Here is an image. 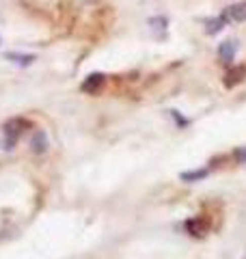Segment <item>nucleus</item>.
Wrapping results in <instances>:
<instances>
[{"label": "nucleus", "instance_id": "nucleus-1", "mask_svg": "<svg viewBox=\"0 0 246 259\" xmlns=\"http://www.w3.org/2000/svg\"><path fill=\"white\" fill-rule=\"evenodd\" d=\"M32 123L28 119L24 117H11L7 123L3 125V132H5V149H13L15 145H18V141L22 139V134L26 132V130L30 127Z\"/></svg>", "mask_w": 246, "mask_h": 259}, {"label": "nucleus", "instance_id": "nucleus-2", "mask_svg": "<svg viewBox=\"0 0 246 259\" xmlns=\"http://www.w3.org/2000/svg\"><path fill=\"white\" fill-rule=\"evenodd\" d=\"M184 229H186L188 236H192V238H205L210 233V229H212V218L205 216V214L190 216L184 223Z\"/></svg>", "mask_w": 246, "mask_h": 259}, {"label": "nucleus", "instance_id": "nucleus-3", "mask_svg": "<svg viewBox=\"0 0 246 259\" xmlns=\"http://www.w3.org/2000/svg\"><path fill=\"white\" fill-rule=\"evenodd\" d=\"M104 84H106V76L104 74H91V76H87L85 80H82L80 91L82 93H89V95H95V93L102 91Z\"/></svg>", "mask_w": 246, "mask_h": 259}, {"label": "nucleus", "instance_id": "nucleus-4", "mask_svg": "<svg viewBox=\"0 0 246 259\" xmlns=\"http://www.w3.org/2000/svg\"><path fill=\"white\" fill-rule=\"evenodd\" d=\"M30 151L37 153V156H41V153L48 151V136H46L44 130L32 132V136H30Z\"/></svg>", "mask_w": 246, "mask_h": 259}, {"label": "nucleus", "instance_id": "nucleus-5", "mask_svg": "<svg viewBox=\"0 0 246 259\" xmlns=\"http://www.w3.org/2000/svg\"><path fill=\"white\" fill-rule=\"evenodd\" d=\"M244 78H246V67H244V65H235L233 69H229L225 74V87L231 89L235 84H240Z\"/></svg>", "mask_w": 246, "mask_h": 259}, {"label": "nucleus", "instance_id": "nucleus-6", "mask_svg": "<svg viewBox=\"0 0 246 259\" xmlns=\"http://www.w3.org/2000/svg\"><path fill=\"white\" fill-rule=\"evenodd\" d=\"M229 24V18H227V13H220L218 18H210V20H205V32L208 35H216V32H220L225 26Z\"/></svg>", "mask_w": 246, "mask_h": 259}, {"label": "nucleus", "instance_id": "nucleus-7", "mask_svg": "<svg viewBox=\"0 0 246 259\" xmlns=\"http://www.w3.org/2000/svg\"><path fill=\"white\" fill-rule=\"evenodd\" d=\"M167 24H169V20L164 18V15H153V18L147 20V26H149V30H151L158 39L164 37V32H167Z\"/></svg>", "mask_w": 246, "mask_h": 259}, {"label": "nucleus", "instance_id": "nucleus-8", "mask_svg": "<svg viewBox=\"0 0 246 259\" xmlns=\"http://www.w3.org/2000/svg\"><path fill=\"white\" fill-rule=\"evenodd\" d=\"M235 52H237V41H231V39H227V41L218 46V56L223 63H231Z\"/></svg>", "mask_w": 246, "mask_h": 259}, {"label": "nucleus", "instance_id": "nucleus-9", "mask_svg": "<svg viewBox=\"0 0 246 259\" xmlns=\"http://www.w3.org/2000/svg\"><path fill=\"white\" fill-rule=\"evenodd\" d=\"M5 59L7 61H11L15 65H20V67H28V65H32L37 61V56L35 54H20V52H7L5 54Z\"/></svg>", "mask_w": 246, "mask_h": 259}, {"label": "nucleus", "instance_id": "nucleus-10", "mask_svg": "<svg viewBox=\"0 0 246 259\" xmlns=\"http://www.w3.org/2000/svg\"><path fill=\"white\" fill-rule=\"evenodd\" d=\"M210 175V168H194V171H184L179 173V180L186 182V184H194V182H201Z\"/></svg>", "mask_w": 246, "mask_h": 259}, {"label": "nucleus", "instance_id": "nucleus-11", "mask_svg": "<svg viewBox=\"0 0 246 259\" xmlns=\"http://www.w3.org/2000/svg\"><path fill=\"white\" fill-rule=\"evenodd\" d=\"M229 22H246V3H237V5H231L229 9L225 11Z\"/></svg>", "mask_w": 246, "mask_h": 259}, {"label": "nucleus", "instance_id": "nucleus-12", "mask_svg": "<svg viewBox=\"0 0 246 259\" xmlns=\"http://www.w3.org/2000/svg\"><path fill=\"white\" fill-rule=\"evenodd\" d=\"M171 112V117L175 119V123H177V127H186V125H190V121H188L184 115H179L177 110H169Z\"/></svg>", "mask_w": 246, "mask_h": 259}, {"label": "nucleus", "instance_id": "nucleus-13", "mask_svg": "<svg viewBox=\"0 0 246 259\" xmlns=\"http://www.w3.org/2000/svg\"><path fill=\"white\" fill-rule=\"evenodd\" d=\"M233 158H235L237 164H244V162H246V147L235 149V151H233Z\"/></svg>", "mask_w": 246, "mask_h": 259}]
</instances>
